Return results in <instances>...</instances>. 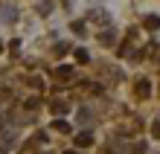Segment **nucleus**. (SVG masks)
I'll return each instance as SVG.
<instances>
[{
	"instance_id": "nucleus-10",
	"label": "nucleus",
	"mask_w": 160,
	"mask_h": 154,
	"mask_svg": "<svg viewBox=\"0 0 160 154\" xmlns=\"http://www.w3.org/2000/svg\"><path fill=\"white\" fill-rule=\"evenodd\" d=\"M50 9H52V3H41L38 12H41V15H50Z\"/></svg>"
},
{
	"instance_id": "nucleus-9",
	"label": "nucleus",
	"mask_w": 160,
	"mask_h": 154,
	"mask_svg": "<svg viewBox=\"0 0 160 154\" xmlns=\"http://www.w3.org/2000/svg\"><path fill=\"white\" fill-rule=\"evenodd\" d=\"M52 111H55V113H67V105H64V102H55Z\"/></svg>"
},
{
	"instance_id": "nucleus-14",
	"label": "nucleus",
	"mask_w": 160,
	"mask_h": 154,
	"mask_svg": "<svg viewBox=\"0 0 160 154\" xmlns=\"http://www.w3.org/2000/svg\"><path fill=\"white\" fill-rule=\"evenodd\" d=\"M64 154H79V151H70V148H67V151H64Z\"/></svg>"
},
{
	"instance_id": "nucleus-12",
	"label": "nucleus",
	"mask_w": 160,
	"mask_h": 154,
	"mask_svg": "<svg viewBox=\"0 0 160 154\" xmlns=\"http://www.w3.org/2000/svg\"><path fill=\"white\" fill-rule=\"evenodd\" d=\"M99 41H102V44H114V35H111V32H105V35L99 38Z\"/></svg>"
},
{
	"instance_id": "nucleus-13",
	"label": "nucleus",
	"mask_w": 160,
	"mask_h": 154,
	"mask_svg": "<svg viewBox=\"0 0 160 154\" xmlns=\"http://www.w3.org/2000/svg\"><path fill=\"white\" fill-rule=\"evenodd\" d=\"M152 134H154V140H160V122H154V125H152Z\"/></svg>"
},
{
	"instance_id": "nucleus-8",
	"label": "nucleus",
	"mask_w": 160,
	"mask_h": 154,
	"mask_svg": "<svg viewBox=\"0 0 160 154\" xmlns=\"http://www.w3.org/2000/svg\"><path fill=\"white\" fill-rule=\"evenodd\" d=\"M90 119V111L88 108H79V122H88Z\"/></svg>"
},
{
	"instance_id": "nucleus-7",
	"label": "nucleus",
	"mask_w": 160,
	"mask_h": 154,
	"mask_svg": "<svg viewBox=\"0 0 160 154\" xmlns=\"http://www.w3.org/2000/svg\"><path fill=\"white\" fill-rule=\"evenodd\" d=\"M88 58H90V55H88V50H76V61H82V64H84Z\"/></svg>"
},
{
	"instance_id": "nucleus-6",
	"label": "nucleus",
	"mask_w": 160,
	"mask_h": 154,
	"mask_svg": "<svg viewBox=\"0 0 160 154\" xmlns=\"http://www.w3.org/2000/svg\"><path fill=\"white\" fill-rule=\"evenodd\" d=\"M52 128H55V131H70V125L64 122V119H58V122H52Z\"/></svg>"
},
{
	"instance_id": "nucleus-5",
	"label": "nucleus",
	"mask_w": 160,
	"mask_h": 154,
	"mask_svg": "<svg viewBox=\"0 0 160 154\" xmlns=\"http://www.w3.org/2000/svg\"><path fill=\"white\" fill-rule=\"evenodd\" d=\"M146 26H148V29H157V26H160V17L157 15H148L146 17Z\"/></svg>"
},
{
	"instance_id": "nucleus-4",
	"label": "nucleus",
	"mask_w": 160,
	"mask_h": 154,
	"mask_svg": "<svg viewBox=\"0 0 160 154\" xmlns=\"http://www.w3.org/2000/svg\"><path fill=\"white\" fill-rule=\"evenodd\" d=\"M148 90H152V84H148L146 79H140V82H137V93H140V96H148Z\"/></svg>"
},
{
	"instance_id": "nucleus-11",
	"label": "nucleus",
	"mask_w": 160,
	"mask_h": 154,
	"mask_svg": "<svg viewBox=\"0 0 160 154\" xmlns=\"http://www.w3.org/2000/svg\"><path fill=\"white\" fill-rule=\"evenodd\" d=\"M73 32H76V35H84L88 29H84V23H73Z\"/></svg>"
},
{
	"instance_id": "nucleus-2",
	"label": "nucleus",
	"mask_w": 160,
	"mask_h": 154,
	"mask_svg": "<svg viewBox=\"0 0 160 154\" xmlns=\"http://www.w3.org/2000/svg\"><path fill=\"white\" fill-rule=\"evenodd\" d=\"M76 146H79V148H90V146H93V134H90V131H82L79 137H76Z\"/></svg>"
},
{
	"instance_id": "nucleus-3",
	"label": "nucleus",
	"mask_w": 160,
	"mask_h": 154,
	"mask_svg": "<svg viewBox=\"0 0 160 154\" xmlns=\"http://www.w3.org/2000/svg\"><path fill=\"white\" fill-rule=\"evenodd\" d=\"M55 76H58V79H73V67H67V64H61L58 70H55Z\"/></svg>"
},
{
	"instance_id": "nucleus-1",
	"label": "nucleus",
	"mask_w": 160,
	"mask_h": 154,
	"mask_svg": "<svg viewBox=\"0 0 160 154\" xmlns=\"http://www.w3.org/2000/svg\"><path fill=\"white\" fill-rule=\"evenodd\" d=\"M15 17H18V9L15 6H0V23H15Z\"/></svg>"
}]
</instances>
